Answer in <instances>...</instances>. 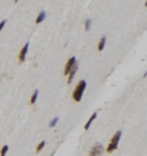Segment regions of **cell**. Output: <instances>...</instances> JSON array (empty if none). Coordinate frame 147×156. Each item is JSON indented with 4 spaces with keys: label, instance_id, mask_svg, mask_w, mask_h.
I'll use <instances>...</instances> for the list:
<instances>
[{
    "label": "cell",
    "instance_id": "obj_12",
    "mask_svg": "<svg viewBox=\"0 0 147 156\" xmlns=\"http://www.w3.org/2000/svg\"><path fill=\"white\" fill-rule=\"evenodd\" d=\"M37 95H38V90H35L34 93V94L32 95L31 97V100H30V103L31 104H34V102L36 101V99H37Z\"/></svg>",
    "mask_w": 147,
    "mask_h": 156
},
{
    "label": "cell",
    "instance_id": "obj_14",
    "mask_svg": "<svg viewBox=\"0 0 147 156\" xmlns=\"http://www.w3.org/2000/svg\"><path fill=\"white\" fill-rule=\"evenodd\" d=\"M58 120H59V117H55L54 119H53V120L51 121V123H50V124H49V126H50V127H54V126L56 125V124H57V122H58Z\"/></svg>",
    "mask_w": 147,
    "mask_h": 156
},
{
    "label": "cell",
    "instance_id": "obj_5",
    "mask_svg": "<svg viewBox=\"0 0 147 156\" xmlns=\"http://www.w3.org/2000/svg\"><path fill=\"white\" fill-rule=\"evenodd\" d=\"M29 44L27 43L26 45H24V46L23 47V49L21 50V52H20V54H19V63H23V62L25 61V56H26L27 54V52L28 50H29Z\"/></svg>",
    "mask_w": 147,
    "mask_h": 156
},
{
    "label": "cell",
    "instance_id": "obj_9",
    "mask_svg": "<svg viewBox=\"0 0 147 156\" xmlns=\"http://www.w3.org/2000/svg\"><path fill=\"white\" fill-rule=\"evenodd\" d=\"M46 18V12L44 11H41L40 13V15L38 16L37 19H36V23H40L42 21H44V19Z\"/></svg>",
    "mask_w": 147,
    "mask_h": 156
},
{
    "label": "cell",
    "instance_id": "obj_6",
    "mask_svg": "<svg viewBox=\"0 0 147 156\" xmlns=\"http://www.w3.org/2000/svg\"><path fill=\"white\" fill-rule=\"evenodd\" d=\"M78 62H76V63H75V65H73L72 69H71V71H70V73H69V77H68V81H67L68 84H70L71 82V81H72L73 77L75 76V74H76L77 70H78Z\"/></svg>",
    "mask_w": 147,
    "mask_h": 156
},
{
    "label": "cell",
    "instance_id": "obj_7",
    "mask_svg": "<svg viewBox=\"0 0 147 156\" xmlns=\"http://www.w3.org/2000/svg\"><path fill=\"white\" fill-rule=\"evenodd\" d=\"M96 116H97V113L96 112H94L93 114H92V116L89 117V121L87 122V124H86L85 126H84V130H87L88 129H89V126H90V124H91V123L93 122V120L95 118V117H96Z\"/></svg>",
    "mask_w": 147,
    "mask_h": 156
},
{
    "label": "cell",
    "instance_id": "obj_16",
    "mask_svg": "<svg viewBox=\"0 0 147 156\" xmlns=\"http://www.w3.org/2000/svg\"><path fill=\"white\" fill-rule=\"evenodd\" d=\"M146 76H147V71H146V73H145V74H144V77H146Z\"/></svg>",
    "mask_w": 147,
    "mask_h": 156
},
{
    "label": "cell",
    "instance_id": "obj_13",
    "mask_svg": "<svg viewBox=\"0 0 147 156\" xmlns=\"http://www.w3.org/2000/svg\"><path fill=\"white\" fill-rule=\"evenodd\" d=\"M90 24H91V20L90 19H87L85 21V23H84V26H85V30L89 31V28H90Z\"/></svg>",
    "mask_w": 147,
    "mask_h": 156
},
{
    "label": "cell",
    "instance_id": "obj_11",
    "mask_svg": "<svg viewBox=\"0 0 147 156\" xmlns=\"http://www.w3.org/2000/svg\"><path fill=\"white\" fill-rule=\"evenodd\" d=\"M9 149V147L7 146V145H5V146H3V148H2L1 149V152H0V156H5L6 155L7 151H8Z\"/></svg>",
    "mask_w": 147,
    "mask_h": 156
},
{
    "label": "cell",
    "instance_id": "obj_15",
    "mask_svg": "<svg viewBox=\"0 0 147 156\" xmlns=\"http://www.w3.org/2000/svg\"><path fill=\"white\" fill-rule=\"evenodd\" d=\"M5 23H6V20H3V21H2L1 22H0V31L2 30V28L3 27Z\"/></svg>",
    "mask_w": 147,
    "mask_h": 156
},
{
    "label": "cell",
    "instance_id": "obj_17",
    "mask_svg": "<svg viewBox=\"0 0 147 156\" xmlns=\"http://www.w3.org/2000/svg\"><path fill=\"white\" fill-rule=\"evenodd\" d=\"M146 6H147V1L146 2Z\"/></svg>",
    "mask_w": 147,
    "mask_h": 156
},
{
    "label": "cell",
    "instance_id": "obj_8",
    "mask_svg": "<svg viewBox=\"0 0 147 156\" xmlns=\"http://www.w3.org/2000/svg\"><path fill=\"white\" fill-rule=\"evenodd\" d=\"M105 44H106V37L103 36V37L101 39L100 42H99V44H98V50L99 51L103 50L104 46H105Z\"/></svg>",
    "mask_w": 147,
    "mask_h": 156
},
{
    "label": "cell",
    "instance_id": "obj_2",
    "mask_svg": "<svg viewBox=\"0 0 147 156\" xmlns=\"http://www.w3.org/2000/svg\"><path fill=\"white\" fill-rule=\"evenodd\" d=\"M120 136H121V131H117L116 133L114 135V136L112 137L111 139V142L108 144L107 149H106V151H107L108 153H112V152H114L115 150L117 149Z\"/></svg>",
    "mask_w": 147,
    "mask_h": 156
},
{
    "label": "cell",
    "instance_id": "obj_1",
    "mask_svg": "<svg viewBox=\"0 0 147 156\" xmlns=\"http://www.w3.org/2000/svg\"><path fill=\"white\" fill-rule=\"evenodd\" d=\"M85 88H86V82L84 80H81L78 83L76 89H75V90L73 91V93H72V98L75 101L77 102L80 101Z\"/></svg>",
    "mask_w": 147,
    "mask_h": 156
},
{
    "label": "cell",
    "instance_id": "obj_4",
    "mask_svg": "<svg viewBox=\"0 0 147 156\" xmlns=\"http://www.w3.org/2000/svg\"><path fill=\"white\" fill-rule=\"evenodd\" d=\"M76 58L75 57H72V58H71L69 60H68L66 65H65V72H64V75L65 76H67V75H69L70 71H71V69H72L73 65H75V63H76Z\"/></svg>",
    "mask_w": 147,
    "mask_h": 156
},
{
    "label": "cell",
    "instance_id": "obj_10",
    "mask_svg": "<svg viewBox=\"0 0 147 156\" xmlns=\"http://www.w3.org/2000/svg\"><path fill=\"white\" fill-rule=\"evenodd\" d=\"M45 144H46L45 141H42V142H40V144L37 146V148H36V153H40V152L42 150V148H44V146H45Z\"/></svg>",
    "mask_w": 147,
    "mask_h": 156
},
{
    "label": "cell",
    "instance_id": "obj_3",
    "mask_svg": "<svg viewBox=\"0 0 147 156\" xmlns=\"http://www.w3.org/2000/svg\"><path fill=\"white\" fill-rule=\"evenodd\" d=\"M104 148L102 144L100 143H96L95 146L89 150V156H102L103 154Z\"/></svg>",
    "mask_w": 147,
    "mask_h": 156
}]
</instances>
